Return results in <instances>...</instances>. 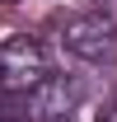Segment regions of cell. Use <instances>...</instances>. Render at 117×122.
<instances>
[{"mask_svg": "<svg viewBox=\"0 0 117 122\" xmlns=\"http://www.w3.org/2000/svg\"><path fill=\"white\" fill-rule=\"evenodd\" d=\"M98 122H117V103H112V108H103V113H98Z\"/></svg>", "mask_w": 117, "mask_h": 122, "instance_id": "obj_4", "label": "cell"}, {"mask_svg": "<svg viewBox=\"0 0 117 122\" xmlns=\"http://www.w3.org/2000/svg\"><path fill=\"white\" fill-rule=\"evenodd\" d=\"M47 80V47L28 33L0 42V94H28Z\"/></svg>", "mask_w": 117, "mask_h": 122, "instance_id": "obj_1", "label": "cell"}, {"mask_svg": "<svg viewBox=\"0 0 117 122\" xmlns=\"http://www.w3.org/2000/svg\"><path fill=\"white\" fill-rule=\"evenodd\" d=\"M84 99V85L70 75H47L42 85H33L24 94V117L28 122H70V113Z\"/></svg>", "mask_w": 117, "mask_h": 122, "instance_id": "obj_2", "label": "cell"}, {"mask_svg": "<svg viewBox=\"0 0 117 122\" xmlns=\"http://www.w3.org/2000/svg\"><path fill=\"white\" fill-rule=\"evenodd\" d=\"M66 52H75V56H84V61H98L112 52V38H117V24L112 19H103V14H80L66 24Z\"/></svg>", "mask_w": 117, "mask_h": 122, "instance_id": "obj_3", "label": "cell"}, {"mask_svg": "<svg viewBox=\"0 0 117 122\" xmlns=\"http://www.w3.org/2000/svg\"><path fill=\"white\" fill-rule=\"evenodd\" d=\"M5 5H10V0H5Z\"/></svg>", "mask_w": 117, "mask_h": 122, "instance_id": "obj_5", "label": "cell"}]
</instances>
